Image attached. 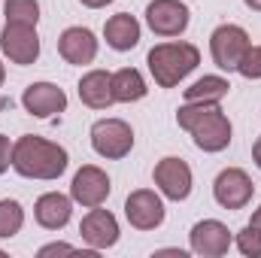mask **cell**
Returning <instances> with one entry per match:
<instances>
[{
  "mask_svg": "<svg viewBox=\"0 0 261 258\" xmlns=\"http://www.w3.org/2000/svg\"><path fill=\"white\" fill-rule=\"evenodd\" d=\"M70 167V155L64 146L37 137V134H21L12 143V170L24 179H43L52 183Z\"/></svg>",
  "mask_w": 261,
  "mask_h": 258,
  "instance_id": "6da1fadb",
  "label": "cell"
},
{
  "mask_svg": "<svg viewBox=\"0 0 261 258\" xmlns=\"http://www.w3.org/2000/svg\"><path fill=\"white\" fill-rule=\"evenodd\" d=\"M176 125L192 134V140L200 152L216 155V152H225L231 146L234 128H231V119L222 113L219 104H189L186 100L176 110Z\"/></svg>",
  "mask_w": 261,
  "mask_h": 258,
  "instance_id": "7a4b0ae2",
  "label": "cell"
},
{
  "mask_svg": "<svg viewBox=\"0 0 261 258\" xmlns=\"http://www.w3.org/2000/svg\"><path fill=\"white\" fill-rule=\"evenodd\" d=\"M149 73L155 79V85L161 88H176L189 73H195L200 64V49L195 43H182V40H170V43H158L149 49L146 55Z\"/></svg>",
  "mask_w": 261,
  "mask_h": 258,
  "instance_id": "3957f363",
  "label": "cell"
},
{
  "mask_svg": "<svg viewBox=\"0 0 261 258\" xmlns=\"http://www.w3.org/2000/svg\"><path fill=\"white\" fill-rule=\"evenodd\" d=\"M88 137H91V149L107 161H122L134 149V128L125 119H97Z\"/></svg>",
  "mask_w": 261,
  "mask_h": 258,
  "instance_id": "277c9868",
  "label": "cell"
},
{
  "mask_svg": "<svg viewBox=\"0 0 261 258\" xmlns=\"http://www.w3.org/2000/svg\"><path fill=\"white\" fill-rule=\"evenodd\" d=\"M252 46L246 28L240 24H219L213 34H210V55H213V64L219 70H237V64L243 61L246 49Z\"/></svg>",
  "mask_w": 261,
  "mask_h": 258,
  "instance_id": "5b68a950",
  "label": "cell"
},
{
  "mask_svg": "<svg viewBox=\"0 0 261 258\" xmlns=\"http://www.w3.org/2000/svg\"><path fill=\"white\" fill-rule=\"evenodd\" d=\"M0 52L9 58V64L31 67L40 58V34H37V28L6 21L3 31H0Z\"/></svg>",
  "mask_w": 261,
  "mask_h": 258,
  "instance_id": "8992f818",
  "label": "cell"
},
{
  "mask_svg": "<svg viewBox=\"0 0 261 258\" xmlns=\"http://www.w3.org/2000/svg\"><path fill=\"white\" fill-rule=\"evenodd\" d=\"M152 183H155V189L161 192V197L179 203V200H186V197L192 194L195 176H192L189 161H182V158H176V155H167V158H161V161L155 164Z\"/></svg>",
  "mask_w": 261,
  "mask_h": 258,
  "instance_id": "52a82bcc",
  "label": "cell"
},
{
  "mask_svg": "<svg viewBox=\"0 0 261 258\" xmlns=\"http://www.w3.org/2000/svg\"><path fill=\"white\" fill-rule=\"evenodd\" d=\"M164 197L155 189H137L125 197V219L137 231H155L164 225Z\"/></svg>",
  "mask_w": 261,
  "mask_h": 258,
  "instance_id": "ba28073f",
  "label": "cell"
},
{
  "mask_svg": "<svg viewBox=\"0 0 261 258\" xmlns=\"http://www.w3.org/2000/svg\"><path fill=\"white\" fill-rule=\"evenodd\" d=\"M234 246V234L219 219H200L189 231V249L200 258H222Z\"/></svg>",
  "mask_w": 261,
  "mask_h": 258,
  "instance_id": "9c48e42d",
  "label": "cell"
},
{
  "mask_svg": "<svg viewBox=\"0 0 261 258\" xmlns=\"http://www.w3.org/2000/svg\"><path fill=\"white\" fill-rule=\"evenodd\" d=\"M192 21V9L182 0H149L146 24L155 37H179Z\"/></svg>",
  "mask_w": 261,
  "mask_h": 258,
  "instance_id": "30bf717a",
  "label": "cell"
},
{
  "mask_svg": "<svg viewBox=\"0 0 261 258\" xmlns=\"http://www.w3.org/2000/svg\"><path fill=\"white\" fill-rule=\"evenodd\" d=\"M113 192V183L107 176V170H100L97 164H82L76 173H73V183H70V197L73 203L91 210V207H103L107 197Z\"/></svg>",
  "mask_w": 261,
  "mask_h": 258,
  "instance_id": "8fae6325",
  "label": "cell"
},
{
  "mask_svg": "<svg viewBox=\"0 0 261 258\" xmlns=\"http://www.w3.org/2000/svg\"><path fill=\"white\" fill-rule=\"evenodd\" d=\"M252 194H255V183L243 167H225L213 183V197L222 210H243L249 207Z\"/></svg>",
  "mask_w": 261,
  "mask_h": 258,
  "instance_id": "7c38bea8",
  "label": "cell"
},
{
  "mask_svg": "<svg viewBox=\"0 0 261 258\" xmlns=\"http://www.w3.org/2000/svg\"><path fill=\"white\" fill-rule=\"evenodd\" d=\"M21 107L34 119H52L67 110V94L55 82H31L21 94Z\"/></svg>",
  "mask_w": 261,
  "mask_h": 258,
  "instance_id": "4fadbf2b",
  "label": "cell"
},
{
  "mask_svg": "<svg viewBox=\"0 0 261 258\" xmlns=\"http://www.w3.org/2000/svg\"><path fill=\"white\" fill-rule=\"evenodd\" d=\"M79 234H82V240L91 246V249H110V246H116L119 243V219L110 213V210H100V207H91L85 216H82V222H79Z\"/></svg>",
  "mask_w": 261,
  "mask_h": 258,
  "instance_id": "5bb4252c",
  "label": "cell"
},
{
  "mask_svg": "<svg viewBox=\"0 0 261 258\" xmlns=\"http://www.w3.org/2000/svg\"><path fill=\"white\" fill-rule=\"evenodd\" d=\"M97 49H100V40L94 37L91 28H82V24H73L61 31L58 37V55L64 58L67 64L85 67L97 58Z\"/></svg>",
  "mask_w": 261,
  "mask_h": 258,
  "instance_id": "9a60e30c",
  "label": "cell"
},
{
  "mask_svg": "<svg viewBox=\"0 0 261 258\" xmlns=\"http://www.w3.org/2000/svg\"><path fill=\"white\" fill-rule=\"evenodd\" d=\"M70 216H73V197L70 194L46 192V194H40L37 203H34V219L46 231H61V228H67Z\"/></svg>",
  "mask_w": 261,
  "mask_h": 258,
  "instance_id": "2e32d148",
  "label": "cell"
},
{
  "mask_svg": "<svg viewBox=\"0 0 261 258\" xmlns=\"http://www.w3.org/2000/svg\"><path fill=\"white\" fill-rule=\"evenodd\" d=\"M79 100L88 110H110L116 104V97H113V73L110 70H88L79 79Z\"/></svg>",
  "mask_w": 261,
  "mask_h": 258,
  "instance_id": "e0dca14e",
  "label": "cell"
},
{
  "mask_svg": "<svg viewBox=\"0 0 261 258\" xmlns=\"http://www.w3.org/2000/svg\"><path fill=\"white\" fill-rule=\"evenodd\" d=\"M140 37H143V28L130 12H116L103 24V40L113 52H130L140 43Z\"/></svg>",
  "mask_w": 261,
  "mask_h": 258,
  "instance_id": "ac0fdd59",
  "label": "cell"
},
{
  "mask_svg": "<svg viewBox=\"0 0 261 258\" xmlns=\"http://www.w3.org/2000/svg\"><path fill=\"white\" fill-rule=\"evenodd\" d=\"M149 94L146 88V79L137 67H122L113 73V97L116 104H137Z\"/></svg>",
  "mask_w": 261,
  "mask_h": 258,
  "instance_id": "d6986e66",
  "label": "cell"
},
{
  "mask_svg": "<svg viewBox=\"0 0 261 258\" xmlns=\"http://www.w3.org/2000/svg\"><path fill=\"white\" fill-rule=\"evenodd\" d=\"M228 91H231V82H228L225 76L210 73V76L195 79V82L186 88V100H189V104H222V100L228 97Z\"/></svg>",
  "mask_w": 261,
  "mask_h": 258,
  "instance_id": "ffe728a7",
  "label": "cell"
},
{
  "mask_svg": "<svg viewBox=\"0 0 261 258\" xmlns=\"http://www.w3.org/2000/svg\"><path fill=\"white\" fill-rule=\"evenodd\" d=\"M24 228V207L15 197H3L0 200V240L15 237Z\"/></svg>",
  "mask_w": 261,
  "mask_h": 258,
  "instance_id": "44dd1931",
  "label": "cell"
},
{
  "mask_svg": "<svg viewBox=\"0 0 261 258\" xmlns=\"http://www.w3.org/2000/svg\"><path fill=\"white\" fill-rule=\"evenodd\" d=\"M3 15L6 21H15V24H34L40 21V3L37 0H6L3 3Z\"/></svg>",
  "mask_w": 261,
  "mask_h": 258,
  "instance_id": "7402d4cb",
  "label": "cell"
},
{
  "mask_svg": "<svg viewBox=\"0 0 261 258\" xmlns=\"http://www.w3.org/2000/svg\"><path fill=\"white\" fill-rule=\"evenodd\" d=\"M234 243H237L240 255H246V258H261V228L249 222L246 228H240V231H237Z\"/></svg>",
  "mask_w": 261,
  "mask_h": 258,
  "instance_id": "603a6c76",
  "label": "cell"
},
{
  "mask_svg": "<svg viewBox=\"0 0 261 258\" xmlns=\"http://www.w3.org/2000/svg\"><path fill=\"white\" fill-rule=\"evenodd\" d=\"M237 73L243 79H261V46H249L243 61L237 64Z\"/></svg>",
  "mask_w": 261,
  "mask_h": 258,
  "instance_id": "cb8c5ba5",
  "label": "cell"
},
{
  "mask_svg": "<svg viewBox=\"0 0 261 258\" xmlns=\"http://www.w3.org/2000/svg\"><path fill=\"white\" fill-rule=\"evenodd\" d=\"M12 167V143L6 134H0V176Z\"/></svg>",
  "mask_w": 261,
  "mask_h": 258,
  "instance_id": "d4e9b609",
  "label": "cell"
},
{
  "mask_svg": "<svg viewBox=\"0 0 261 258\" xmlns=\"http://www.w3.org/2000/svg\"><path fill=\"white\" fill-rule=\"evenodd\" d=\"M58 252H73V246H70V243H46L37 255H40V258H49V255H58Z\"/></svg>",
  "mask_w": 261,
  "mask_h": 258,
  "instance_id": "484cf974",
  "label": "cell"
},
{
  "mask_svg": "<svg viewBox=\"0 0 261 258\" xmlns=\"http://www.w3.org/2000/svg\"><path fill=\"white\" fill-rule=\"evenodd\" d=\"M85 9H103V6H110L113 0H79Z\"/></svg>",
  "mask_w": 261,
  "mask_h": 258,
  "instance_id": "4316f807",
  "label": "cell"
},
{
  "mask_svg": "<svg viewBox=\"0 0 261 258\" xmlns=\"http://www.w3.org/2000/svg\"><path fill=\"white\" fill-rule=\"evenodd\" d=\"M252 161H255V167L261 170V137L252 143Z\"/></svg>",
  "mask_w": 261,
  "mask_h": 258,
  "instance_id": "83f0119b",
  "label": "cell"
},
{
  "mask_svg": "<svg viewBox=\"0 0 261 258\" xmlns=\"http://www.w3.org/2000/svg\"><path fill=\"white\" fill-rule=\"evenodd\" d=\"M155 255H179V258H186V252H182V249H158Z\"/></svg>",
  "mask_w": 261,
  "mask_h": 258,
  "instance_id": "f1b7e54d",
  "label": "cell"
},
{
  "mask_svg": "<svg viewBox=\"0 0 261 258\" xmlns=\"http://www.w3.org/2000/svg\"><path fill=\"white\" fill-rule=\"evenodd\" d=\"M243 3H246L252 12H261V0H243Z\"/></svg>",
  "mask_w": 261,
  "mask_h": 258,
  "instance_id": "f546056e",
  "label": "cell"
},
{
  "mask_svg": "<svg viewBox=\"0 0 261 258\" xmlns=\"http://www.w3.org/2000/svg\"><path fill=\"white\" fill-rule=\"evenodd\" d=\"M252 225H258V228H261V203H258V210L252 213Z\"/></svg>",
  "mask_w": 261,
  "mask_h": 258,
  "instance_id": "4dcf8cb0",
  "label": "cell"
},
{
  "mask_svg": "<svg viewBox=\"0 0 261 258\" xmlns=\"http://www.w3.org/2000/svg\"><path fill=\"white\" fill-rule=\"evenodd\" d=\"M3 79H6V67L0 64V85H3Z\"/></svg>",
  "mask_w": 261,
  "mask_h": 258,
  "instance_id": "1f68e13d",
  "label": "cell"
}]
</instances>
